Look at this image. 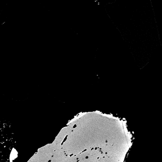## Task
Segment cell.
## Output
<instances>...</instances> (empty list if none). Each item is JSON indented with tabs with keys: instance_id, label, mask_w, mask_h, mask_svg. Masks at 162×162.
<instances>
[{
	"instance_id": "obj_1",
	"label": "cell",
	"mask_w": 162,
	"mask_h": 162,
	"mask_svg": "<svg viewBox=\"0 0 162 162\" xmlns=\"http://www.w3.org/2000/svg\"><path fill=\"white\" fill-rule=\"evenodd\" d=\"M16 144L8 122L0 120V162H7L13 156Z\"/></svg>"
}]
</instances>
